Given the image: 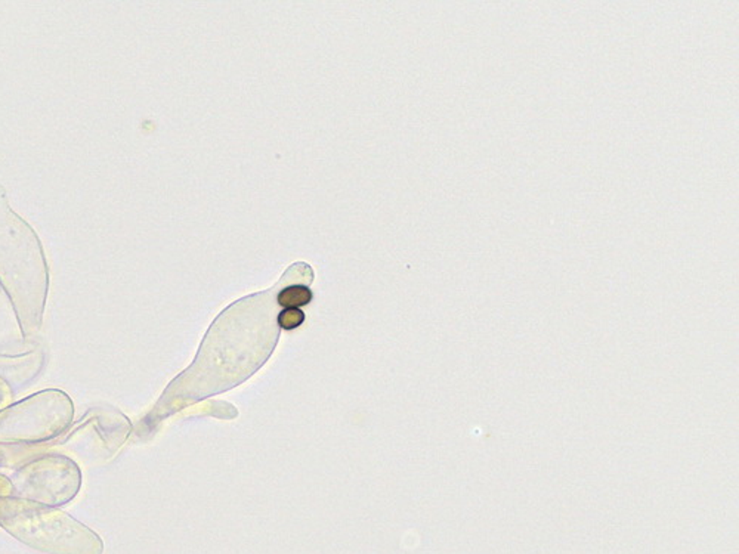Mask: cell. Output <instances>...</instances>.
<instances>
[{
    "label": "cell",
    "instance_id": "1",
    "mask_svg": "<svg viewBox=\"0 0 739 554\" xmlns=\"http://www.w3.org/2000/svg\"><path fill=\"white\" fill-rule=\"evenodd\" d=\"M0 287L24 338L39 333L49 290V271L36 232L9 207L0 185Z\"/></svg>",
    "mask_w": 739,
    "mask_h": 554
},
{
    "label": "cell",
    "instance_id": "2",
    "mask_svg": "<svg viewBox=\"0 0 739 554\" xmlns=\"http://www.w3.org/2000/svg\"><path fill=\"white\" fill-rule=\"evenodd\" d=\"M0 526L34 550L50 554H102L97 533L57 507L0 495Z\"/></svg>",
    "mask_w": 739,
    "mask_h": 554
},
{
    "label": "cell",
    "instance_id": "3",
    "mask_svg": "<svg viewBox=\"0 0 739 554\" xmlns=\"http://www.w3.org/2000/svg\"><path fill=\"white\" fill-rule=\"evenodd\" d=\"M74 416L73 401L58 389H49L0 411V444H37L67 430Z\"/></svg>",
    "mask_w": 739,
    "mask_h": 554
},
{
    "label": "cell",
    "instance_id": "4",
    "mask_svg": "<svg viewBox=\"0 0 739 554\" xmlns=\"http://www.w3.org/2000/svg\"><path fill=\"white\" fill-rule=\"evenodd\" d=\"M81 486V473L68 457L48 454L28 461L14 471L12 494L17 498L39 502L48 507L64 506Z\"/></svg>",
    "mask_w": 739,
    "mask_h": 554
},
{
    "label": "cell",
    "instance_id": "5",
    "mask_svg": "<svg viewBox=\"0 0 739 554\" xmlns=\"http://www.w3.org/2000/svg\"><path fill=\"white\" fill-rule=\"evenodd\" d=\"M312 291L306 284H290L285 285L276 294V303H279L283 309L287 307H301L311 303L312 300Z\"/></svg>",
    "mask_w": 739,
    "mask_h": 554
},
{
    "label": "cell",
    "instance_id": "6",
    "mask_svg": "<svg viewBox=\"0 0 739 554\" xmlns=\"http://www.w3.org/2000/svg\"><path fill=\"white\" fill-rule=\"evenodd\" d=\"M305 322V312L301 307H287L283 309L279 316H276V324L283 330H294V328L301 327Z\"/></svg>",
    "mask_w": 739,
    "mask_h": 554
}]
</instances>
